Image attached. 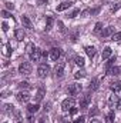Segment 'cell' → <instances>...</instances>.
<instances>
[{
	"label": "cell",
	"instance_id": "1",
	"mask_svg": "<svg viewBox=\"0 0 121 123\" xmlns=\"http://www.w3.org/2000/svg\"><path fill=\"white\" fill-rule=\"evenodd\" d=\"M73 107H76V99H74V97H67V99L63 100L61 109H63L64 112H68V110L73 109Z\"/></svg>",
	"mask_w": 121,
	"mask_h": 123
},
{
	"label": "cell",
	"instance_id": "2",
	"mask_svg": "<svg viewBox=\"0 0 121 123\" xmlns=\"http://www.w3.org/2000/svg\"><path fill=\"white\" fill-rule=\"evenodd\" d=\"M19 72H20L23 76H30L31 74V64L29 62H23V63L19 66Z\"/></svg>",
	"mask_w": 121,
	"mask_h": 123
},
{
	"label": "cell",
	"instance_id": "3",
	"mask_svg": "<svg viewBox=\"0 0 121 123\" xmlns=\"http://www.w3.org/2000/svg\"><path fill=\"white\" fill-rule=\"evenodd\" d=\"M49 73H50V67H49L47 64H41V66H38V69H37V76H38L40 79L47 77Z\"/></svg>",
	"mask_w": 121,
	"mask_h": 123
},
{
	"label": "cell",
	"instance_id": "4",
	"mask_svg": "<svg viewBox=\"0 0 121 123\" xmlns=\"http://www.w3.org/2000/svg\"><path fill=\"white\" fill-rule=\"evenodd\" d=\"M81 85H77V83H74V85H70L68 86V89H67V92L70 96H78L80 93H81Z\"/></svg>",
	"mask_w": 121,
	"mask_h": 123
},
{
	"label": "cell",
	"instance_id": "5",
	"mask_svg": "<svg viewBox=\"0 0 121 123\" xmlns=\"http://www.w3.org/2000/svg\"><path fill=\"white\" fill-rule=\"evenodd\" d=\"M61 55H63V50H61L60 47H53V49L50 50V59L54 60V62L59 60L61 57Z\"/></svg>",
	"mask_w": 121,
	"mask_h": 123
},
{
	"label": "cell",
	"instance_id": "6",
	"mask_svg": "<svg viewBox=\"0 0 121 123\" xmlns=\"http://www.w3.org/2000/svg\"><path fill=\"white\" fill-rule=\"evenodd\" d=\"M64 69H66V63L64 62H59L54 67V73H56V77H63L64 74Z\"/></svg>",
	"mask_w": 121,
	"mask_h": 123
},
{
	"label": "cell",
	"instance_id": "7",
	"mask_svg": "<svg viewBox=\"0 0 121 123\" xmlns=\"http://www.w3.org/2000/svg\"><path fill=\"white\" fill-rule=\"evenodd\" d=\"M16 99L20 102V103H29V100H30V94L26 92H19L17 93V96H16Z\"/></svg>",
	"mask_w": 121,
	"mask_h": 123
},
{
	"label": "cell",
	"instance_id": "8",
	"mask_svg": "<svg viewBox=\"0 0 121 123\" xmlns=\"http://www.w3.org/2000/svg\"><path fill=\"white\" fill-rule=\"evenodd\" d=\"M41 55H43V50H40V49H36V52L30 55V60L34 62V63H38V62H41Z\"/></svg>",
	"mask_w": 121,
	"mask_h": 123
},
{
	"label": "cell",
	"instance_id": "9",
	"mask_svg": "<svg viewBox=\"0 0 121 123\" xmlns=\"http://www.w3.org/2000/svg\"><path fill=\"white\" fill-rule=\"evenodd\" d=\"M44 94H46V89H44L43 86H40V87L37 89V93H36V96H34V102H36V103L41 102V100H43V97H44Z\"/></svg>",
	"mask_w": 121,
	"mask_h": 123
},
{
	"label": "cell",
	"instance_id": "10",
	"mask_svg": "<svg viewBox=\"0 0 121 123\" xmlns=\"http://www.w3.org/2000/svg\"><path fill=\"white\" fill-rule=\"evenodd\" d=\"M73 6V1H70V0H66V1H63V3H60L57 7H56V10L57 12H63V10H67L68 7H71Z\"/></svg>",
	"mask_w": 121,
	"mask_h": 123
},
{
	"label": "cell",
	"instance_id": "11",
	"mask_svg": "<svg viewBox=\"0 0 121 123\" xmlns=\"http://www.w3.org/2000/svg\"><path fill=\"white\" fill-rule=\"evenodd\" d=\"M90 105V96L88 94H84L81 99H80V107L81 109H87Z\"/></svg>",
	"mask_w": 121,
	"mask_h": 123
},
{
	"label": "cell",
	"instance_id": "12",
	"mask_svg": "<svg viewBox=\"0 0 121 123\" xmlns=\"http://www.w3.org/2000/svg\"><path fill=\"white\" fill-rule=\"evenodd\" d=\"M22 23H23L24 27H27V29H33V23H31V20L29 19V16L23 14V16H22Z\"/></svg>",
	"mask_w": 121,
	"mask_h": 123
},
{
	"label": "cell",
	"instance_id": "13",
	"mask_svg": "<svg viewBox=\"0 0 121 123\" xmlns=\"http://www.w3.org/2000/svg\"><path fill=\"white\" fill-rule=\"evenodd\" d=\"M114 34V27H111V26H108V27H105L104 30H103V33H101V37H111Z\"/></svg>",
	"mask_w": 121,
	"mask_h": 123
},
{
	"label": "cell",
	"instance_id": "14",
	"mask_svg": "<svg viewBox=\"0 0 121 123\" xmlns=\"http://www.w3.org/2000/svg\"><path fill=\"white\" fill-rule=\"evenodd\" d=\"M86 53H87V56H88L90 59H93V57L95 56V53H97V49H95L94 46H87V47H86Z\"/></svg>",
	"mask_w": 121,
	"mask_h": 123
},
{
	"label": "cell",
	"instance_id": "15",
	"mask_svg": "<svg viewBox=\"0 0 121 123\" xmlns=\"http://www.w3.org/2000/svg\"><path fill=\"white\" fill-rule=\"evenodd\" d=\"M14 37L17 39V40H23L24 37H26V33L23 29H17V30L14 31Z\"/></svg>",
	"mask_w": 121,
	"mask_h": 123
},
{
	"label": "cell",
	"instance_id": "16",
	"mask_svg": "<svg viewBox=\"0 0 121 123\" xmlns=\"http://www.w3.org/2000/svg\"><path fill=\"white\" fill-rule=\"evenodd\" d=\"M38 110H40L38 103H34V105H29V106H27V112H29V113H37Z\"/></svg>",
	"mask_w": 121,
	"mask_h": 123
},
{
	"label": "cell",
	"instance_id": "17",
	"mask_svg": "<svg viewBox=\"0 0 121 123\" xmlns=\"http://www.w3.org/2000/svg\"><path fill=\"white\" fill-rule=\"evenodd\" d=\"M121 90V82H114L111 83V92L113 93H120Z\"/></svg>",
	"mask_w": 121,
	"mask_h": 123
},
{
	"label": "cell",
	"instance_id": "18",
	"mask_svg": "<svg viewBox=\"0 0 121 123\" xmlns=\"http://www.w3.org/2000/svg\"><path fill=\"white\" fill-rule=\"evenodd\" d=\"M53 25H54V19L49 16V17L46 19V30H51V29H53Z\"/></svg>",
	"mask_w": 121,
	"mask_h": 123
},
{
	"label": "cell",
	"instance_id": "19",
	"mask_svg": "<svg viewBox=\"0 0 121 123\" xmlns=\"http://www.w3.org/2000/svg\"><path fill=\"white\" fill-rule=\"evenodd\" d=\"M110 56H111V47H108V46H107V47L103 50V60H107Z\"/></svg>",
	"mask_w": 121,
	"mask_h": 123
},
{
	"label": "cell",
	"instance_id": "20",
	"mask_svg": "<svg viewBox=\"0 0 121 123\" xmlns=\"http://www.w3.org/2000/svg\"><path fill=\"white\" fill-rule=\"evenodd\" d=\"M36 49H37V47H36L33 43H27V46H26V52H27V55H29V56H30L31 53H34V52H36Z\"/></svg>",
	"mask_w": 121,
	"mask_h": 123
},
{
	"label": "cell",
	"instance_id": "21",
	"mask_svg": "<svg viewBox=\"0 0 121 123\" xmlns=\"http://www.w3.org/2000/svg\"><path fill=\"white\" fill-rule=\"evenodd\" d=\"M108 73L113 74V76H118L121 73V67H110L108 69Z\"/></svg>",
	"mask_w": 121,
	"mask_h": 123
},
{
	"label": "cell",
	"instance_id": "22",
	"mask_svg": "<svg viewBox=\"0 0 121 123\" xmlns=\"http://www.w3.org/2000/svg\"><path fill=\"white\" fill-rule=\"evenodd\" d=\"M98 89V79L95 77V79H93L90 83V90L91 92H94V90H97Z\"/></svg>",
	"mask_w": 121,
	"mask_h": 123
},
{
	"label": "cell",
	"instance_id": "23",
	"mask_svg": "<svg viewBox=\"0 0 121 123\" xmlns=\"http://www.w3.org/2000/svg\"><path fill=\"white\" fill-rule=\"evenodd\" d=\"M117 100H118V99H117L114 94H111V96L108 97V106H110V107H116V103H117Z\"/></svg>",
	"mask_w": 121,
	"mask_h": 123
},
{
	"label": "cell",
	"instance_id": "24",
	"mask_svg": "<svg viewBox=\"0 0 121 123\" xmlns=\"http://www.w3.org/2000/svg\"><path fill=\"white\" fill-rule=\"evenodd\" d=\"M3 55L4 56H10L11 55V46L10 44H4L3 46Z\"/></svg>",
	"mask_w": 121,
	"mask_h": 123
},
{
	"label": "cell",
	"instance_id": "25",
	"mask_svg": "<svg viewBox=\"0 0 121 123\" xmlns=\"http://www.w3.org/2000/svg\"><path fill=\"white\" fill-rule=\"evenodd\" d=\"M103 33V23H97L94 27V34H101Z\"/></svg>",
	"mask_w": 121,
	"mask_h": 123
},
{
	"label": "cell",
	"instance_id": "26",
	"mask_svg": "<svg viewBox=\"0 0 121 123\" xmlns=\"http://www.w3.org/2000/svg\"><path fill=\"white\" fill-rule=\"evenodd\" d=\"M76 64H77V66H80V67H83V66L86 64L84 57H81V56H77V57H76Z\"/></svg>",
	"mask_w": 121,
	"mask_h": 123
},
{
	"label": "cell",
	"instance_id": "27",
	"mask_svg": "<svg viewBox=\"0 0 121 123\" xmlns=\"http://www.w3.org/2000/svg\"><path fill=\"white\" fill-rule=\"evenodd\" d=\"M114 119H116L114 112H110V113L105 116V122H107V123H113V122H114Z\"/></svg>",
	"mask_w": 121,
	"mask_h": 123
},
{
	"label": "cell",
	"instance_id": "28",
	"mask_svg": "<svg viewBox=\"0 0 121 123\" xmlns=\"http://www.w3.org/2000/svg\"><path fill=\"white\" fill-rule=\"evenodd\" d=\"M77 14H80V10H78V9H76V10L70 12V13L67 14V17H68V19H74V17H76Z\"/></svg>",
	"mask_w": 121,
	"mask_h": 123
},
{
	"label": "cell",
	"instance_id": "29",
	"mask_svg": "<svg viewBox=\"0 0 121 123\" xmlns=\"http://www.w3.org/2000/svg\"><path fill=\"white\" fill-rule=\"evenodd\" d=\"M4 112L13 113V112H14V106H13V105H4Z\"/></svg>",
	"mask_w": 121,
	"mask_h": 123
},
{
	"label": "cell",
	"instance_id": "30",
	"mask_svg": "<svg viewBox=\"0 0 121 123\" xmlns=\"http://www.w3.org/2000/svg\"><path fill=\"white\" fill-rule=\"evenodd\" d=\"M14 117H16V123H23L22 113H20V112H14Z\"/></svg>",
	"mask_w": 121,
	"mask_h": 123
},
{
	"label": "cell",
	"instance_id": "31",
	"mask_svg": "<svg viewBox=\"0 0 121 123\" xmlns=\"http://www.w3.org/2000/svg\"><path fill=\"white\" fill-rule=\"evenodd\" d=\"M19 87L20 89H30V83L29 82H22V83H19Z\"/></svg>",
	"mask_w": 121,
	"mask_h": 123
},
{
	"label": "cell",
	"instance_id": "32",
	"mask_svg": "<svg viewBox=\"0 0 121 123\" xmlns=\"http://www.w3.org/2000/svg\"><path fill=\"white\" fill-rule=\"evenodd\" d=\"M111 40H114V42H118V40H121V31H118V33H114V34L111 36Z\"/></svg>",
	"mask_w": 121,
	"mask_h": 123
},
{
	"label": "cell",
	"instance_id": "33",
	"mask_svg": "<svg viewBox=\"0 0 121 123\" xmlns=\"http://www.w3.org/2000/svg\"><path fill=\"white\" fill-rule=\"evenodd\" d=\"M98 113H100V110H98V107H93V109L90 110V113H88V115H90L91 117H93V116H97Z\"/></svg>",
	"mask_w": 121,
	"mask_h": 123
},
{
	"label": "cell",
	"instance_id": "34",
	"mask_svg": "<svg viewBox=\"0 0 121 123\" xmlns=\"http://www.w3.org/2000/svg\"><path fill=\"white\" fill-rule=\"evenodd\" d=\"M57 26H59V30H60L61 33H66V27H64L63 22H60V20H57Z\"/></svg>",
	"mask_w": 121,
	"mask_h": 123
},
{
	"label": "cell",
	"instance_id": "35",
	"mask_svg": "<svg viewBox=\"0 0 121 123\" xmlns=\"http://www.w3.org/2000/svg\"><path fill=\"white\" fill-rule=\"evenodd\" d=\"M74 77H76V79H83V77H86V73H84V72H80V70H78V72H77V73L74 74Z\"/></svg>",
	"mask_w": 121,
	"mask_h": 123
},
{
	"label": "cell",
	"instance_id": "36",
	"mask_svg": "<svg viewBox=\"0 0 121 123\" xmlns=\"http://www.w3.org/2000/svg\"><path fill=\"white\" fill-rule=\"evenodd\" d=\"M1 16H3L4 19H7V17H11V13H9L7 10H1Z\"/></svg>",
	"mask_w": 121,
	"mask_h": 123
},
{
	"label": "cell",
	"instance_id": "37",
	"mask_svg": "<svg viewBox=\"0 0 121 123\" xmlns=\"http://www.w3.org/2000/svg\"><path fill=\"white\" fill-rule=\"evenodd\" d=\"M88 14H91V9H86L84 12H81V16H83V17H87Z\"/></svg>",
	"mask_w": 121,
	"mask_h": 123
},
{
	"label": "cell",
	"instance_id": "38",
	"mask_svg": "<svg viewBox=\"0 0 121 123\" xmlns=\"http://www.w3.org/2000/svg\"><path fill=\"white\" fill-rule=\"evenodd\" d=\"M120 3H116V4H113V6H111V12H117V10H118V9H120Z\"/></svg>",
	"mask_w": 121,
	"mask_h": 123
},
{
	"label": "cell",
	"instance_id": "39",
	"mask_svg": "<svg viewBox=\"0 0 121 123\" xmlns=\"http://www.w3.org/2000/svg\"><path fill=\"white\" fill-rule=\"evenodd\" d=\"M84 122H86V117H84V116H80L78 119H76L73 123H84Z\"/></svg>",
	"mask_w": 121,
	"mask_h": 123
},
{
	"label": "cell",
	"instance_id": "40",
	"mask_svg": "<svg viewBox=\"0 0 121 123\" xmlns=\"http://www.w3.org/2000/svg\"><path fill=\"white\" fill-rule=\"evenodd\" d=\"M114 62H116V56H114V57H111V59H110V62H108V63H107V67H108V69H110V67H111V66H113V63H114Z\"/></svg>",
	"mask_w": 121,
	"mask_h": 123
},
{
	"label": "cell",
	"instance_id": "41",
	"mask_svg": "<svg viewBox=\"0 0 121 123\" xmlns=\"http://www.w3.org/2000/svg\"><path fill=\"white\" fill-rule=\"evenodd\" d=\"M1 29H3V31L9 30V26H7V23H6V22H3V23H1Z\"/></svg>",
	"mask_w": 121,
	"mask_h": 123
},
{
	"label": "cell",
	"instance_id": "42",
	"mask_svg": "<svg viewBox=\"0 0 121 123\" xmlns=\"http://www.w3.org/2000/svg\"><path fill=\"white\" fill-rule=\"evenodd\" d=\"M4 4H6V7H7V9H10V10H13V9H14V6H13L11 3H9V1H6Z\"/></svg>",
	"mask_w": 121,
	"mask_h": 123
},
{
	"label": "cell",
	"instance_id": "43",
	"mask_svg": "<svg viewBox=\"0 0 121 123\" xmlns=\"http://www.w3.org/2000/svg\"><path fill=\"white\" fill-rule=\"evenodd\" d=\"M47 56H49V55H47V52H44V50H43V55H41V62L46 60V59H47Z\"/></svg>",
	"mask_w": 121,
	"mask_h": 123
},
{
	"label": "cell",
	"instance_id": "44",
	"mask_svg": "<svg viewBox=\"0 0 121 123\" xmlns=\"http://www.w3.org/2000/svg\"><path fill=\"white\" fill-rule=\"evenodd\" d=\"M77 113V107H73V109H70V115H76Z\"/></svg>",
	"mask_w": 121,
	"mask_h": 123
},
{
	"label": "cell",
	"instance_id": "45",
	"mask_svg": "<svg viewBox=\"0 0 121 123\" xmlns=\"http://www.w3.org/2000/svg\"><path fill=\"white\" fill-rule=\"evenodd\" d=\"M116 107H117V109H121V99H118V100H117V103H116Z\"/></svg>",
	"mask_w": 121,
	"mask_h": 123
},
{
	"label": "cell",
	"instance_id": "46",
	"mask_svg": "<svg viewBox=\"0 0 121 123\" xmlns=\"http://www.w3.org/2000/svg\"><path fill=\"white\" fill-rule=\"evenodd\" d=\"M47 1H49V0H40V1H38V3H40V4H44V3H46V4H47Z\"/></svg>",
	"mask_w": 121,
	"mask_h": 123
},
{
	"label": "cell",
	"instance_id": "47",
	"mask_svg": "<svg viewBox=\"0 0 121 123\" xmlns=\"http://www.w3.org/2000/svg\"><path fill=\"white\" fill-rule=\"evenodd\" d=\"M91 123H100V122H98L97 119H94V120H91Z\"/></svg>",
	"mask_w": 121,
	"mask_h": 123
},
{
	"label": "cell",
	"instance_id": "48",
	"mask_svg": "<svg viewBox=\"0 0 121 123\" xmlns=\"http://www.w3.org/2000/svg\"><path fill=\"white\" fill-rule=\"evenodd\" d=\"M40 123H43V122H40Z\"/></svg>",
	"mask_w": 121,
	"mask_h": 123
},
{
	"label": "cell",
	"instance_id": "49",
	"mask_svg": "<svg viewBox=\"0 0 121 123\" xmlns=\"http://www.w3.org/2000/svg\"><path fill=\"white\" fill-rule=\"evenodd\" d=\"M4 123H6V122H4Z\"/></svg>",
	"mask_w": 121,
	"mask_h": 123
}]
</instances>
